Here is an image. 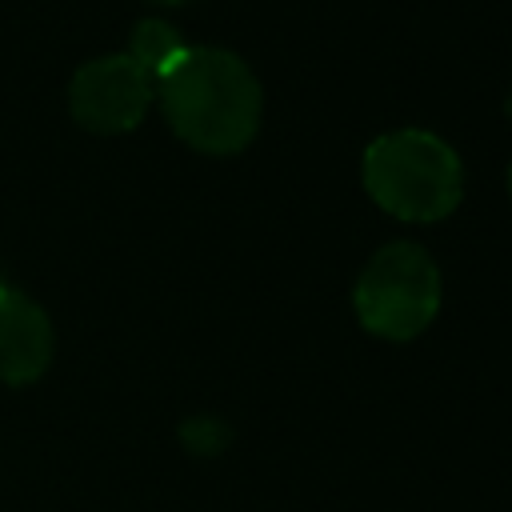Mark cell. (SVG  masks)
I'll return each mask as SVG.
<instances>
[{"label": "cell", "mask_w": 512, "mask_h": 512, "mask_svg": "<svg viewBox=\"0 0 512 512\" xmlns=\"http://www.w3.org/2000/svg\"><path fill=\"white\" fill-rule=\"evenodd\" d=\"M152 4H168L172 8V4H188V0H152Z\"/></svg>", "instance_id": "9c48e42d"}, {"label": "cell", "mask_w": 512, "mask_h": 512, "mask_svg": "<svg viewBox=\"0 0 512 512\" xmlns=\"http://www.w3.org/2000/svg\"><path fill=\"white\" fill-rule=\"evenodd\" d=\"M364 188L388 216L428 224L460 204L464 168L440 136L424 128H400L368 144Z\"/></svg>", "instance_id": "7a4b0ae2"}, {"label": "cell", "mask_w": 512, "mask_h": 512, "mask_svg": "<svg viewBox=\"0 0 512 512\" xmlns=\"http://www.w3.org/2000/svg\"><path fill=\"white\" fill-rule=\"evenodd\" d=\"M180 440H184V448L196 452V456H216V452L228 444V424H220V420H212V416H196V420H188V424L180 428Z\"/></svg>", "instance_id": "52a82bcc"}, {"label": "cell", "mask_w": 512, "mask_h": 512, "mask_svg": "<svg viewBox=\"0 0 512 512\" xmlns=\"http://www.w3.org/2000/svg\"><path fill=\"white\" fill-rule=\"evenodd\" d=\"M184 52H188V44H184V36L168 20H140L132 28V40H128L124 56H132L152 80H160Z\"/></svg>", "instance_id": "8992f818"}, {"label": "cell", "mask_w": 512, "mask_h": 512, "mask_svg": "<svg viewBox=\"0 0 512 512\" xmlns=\"http://www.w3.org/2000/svg\"><path fill=\"white\" fill-rule=\"evenodd\" d=\"M508 192H512V168H508Z\"/></svg>", "instance_id": "8fae6325"}, {"label": "cell", "mask_w": 512, "mask_h": 512, "mask_svg": "<svg viewBox=\"0 0 512 512\" xmlns=\"http://www.w3.org/2000/svg\"><path fill=\"white\" fill-rule=\"evenodd\" d=\"M0 288H8V280H4V268H0Z\"/></svg>", "instance_id": "30bf717a"}, {"label": "cell", "mask_w": 512, "mask_h": 512, "mask_svg": "<svg viewBox=\"0 0 512 512\" xmlns=\"http://www.w3.org/2000/svg\"><path fill=\"white\" fill-rule=\"evenodd\" d=\"M504 112H508V120H512V92H508V100H504Z\"/></svg>", "instance_id": "ba28073f"}, {"label": "cell", "mask_w": 512, "mask_h": 512, "mask_svg": "<svg viewBox=\"0 0 512 512\" xmlns=\"http://www.w3.org/2000/svg\"><path fill=\"white\" fill-rule=\"evenodd\" d=\"M156 96V80L132 56H96L68 84L72 120L100 136L132 132Z\"/></svg>", "instance_id": "277c9868"}, {"label": "cell", "mask_w": 512, "mask_h": 512, "mask_svg": "<svg viewBox=\"0 0 512 512\" xmlns=\"http://www.w3.org/2000/svg\"><path fill=\"white\" fill-rule=\"evenodd\" d=\"M160 108L172 132L208 156H232L260 128L264 92L252 68L224 48H188L160 80Z\"/></svg>", "instance_id": "6da1fadb"}, {"label": "cell", "mask_w": 512, "mask_h": 512, "mask_svg": "<svg viewBox=\"0 0 512 512\" xmlns=\"http://www.w3.org/2000/svg\"><path fill=\"white\" fill-rule=\"evenodd\" d=\"M360 324L380 340L420 336L440 308V272L420 244H384L352 288Z\"/></svg>", "instance_id": "3957f363"}, {"label": "cell", "mask_w": 512, "mask_h": 512, "mask_svg": "<svg viewBox=\"0 0 512 512\" xmlns=\"http://www.w3.org/2000/svg\"><path fill=\"white\" fill-rule=\"evenodd\" d=\"M52 320L48 312L20 288H0V380L32 384L52 364Z\"/></svg>", "instance_id": "5b68a950"}]
</instances>
